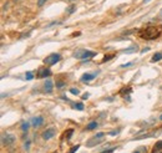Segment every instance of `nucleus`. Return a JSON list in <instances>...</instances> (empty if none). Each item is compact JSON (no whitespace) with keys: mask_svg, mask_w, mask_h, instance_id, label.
Segmentation results:
<instances>
[{"mask_svg":"<svg viewBox=\"0 0 162 153\" xmlns=\"http://www.w3.org/2000/svg\"><path fill=\"white\" fill-rule=\"evenodd\" d=\"M160 35H161V29L157 25H146L145 27L139 30V36L146 40H155L160 37Z\"/></svg>","mask_w":162,"mask_h":153,"instance_id":"1","label":"nucleus"},{"mask_svg":"<svg viewBox=\"0 0 162 153\" xmlns=\"http://www.w3.org/2000/svg\"><path fill=\"white\" fill-rule=\"evenodd\" d=\"M93 56H96V52L95 51H90V50H85V49H79V50H76L74 52V57L75 59H80V60L81 59H84V60L91 59Z\"/></svg>","mask_w":162,"mask_h":153,"instance_id":"2","label":"nucleus"},{"mask_svg":"<svg viewBox=\"0 0 162 153\" xmlns=\"http://www.w3.org/2000/svg\"><path fill=\"white\" fill-rule=\"evenodd\" d=\"M105 133L104 132H100V133H97L96 136H93L92 138H90V140L86 142V146L87 147H93V146H96V144H99V143H101L104 140H105Z\"/></svg>","mask_w":162,"mask_h":153,"instance_id":"3","label":"nucleus"},{"mask_svg":"<svg viewBox=\"0 0 162 153\" xmlns=\"http://www.w3.org/2000/svg\"><path fill=\"white\" fill-rule=\"evenodd\" d=\"M15 140H16L15 136L11 134V133H4L2 136V143H3V146H11V144H14Z\"/></svg>","mask_w":162,"mask_h":153,"instance_id":"4","label":"nucleus"},{"mask_svg":"<svg viewBox=\"0 0 162 153\" xmlns=\"http://www.w3.org/2000/svg\"><path fill=\"white\" fill-rule=\"evenodd\" d=\"M60 60H61L60 54H51V55H49V56H46V59L44 60V64L45 65H55Z\"/></svg>","mask_w":162,"mask_h":153,"instance_id":"5","label":"nucleus"},{"mask_svg":"<svg viewBox=\"0 0 162 153\" xmlns=\"http://www.w3.org/2000/svg\"><path fill=\"white\" fill-rule=\"evenodd\" d=\"M56 134V131L54 130V128H48V130H45L44 132H43V134H41V137L44 138L45 141H49V140H51V138Z\"/></svg>","mask_w":162,"mask_h":153,"instance_id":"6","label":"nucleus"},{"mask_svg":"<svg viewBox=\"0 0 162 153\" xmlns=\"http://www.w3.org/2000/svg\"><path fill=\"white\" fill-rule=\"evenodd\" d=\"M39 78H45V77H49L51 76V71L49 70V68L46 67H41V68H39V71H37V75H36Z\"/></svg>","mask_w":162,"mask_h":153,"instance_id":"7","label":"nucleus"},{"mask_svg":"<svg viewBox=\"0 0 162 153\" xmlns=\"http://www.w3.org/2000/svg\"><path fill=\"white\" fill-rule=\"evenodd\" d=\"M96 77V72H86L81 76V81L83 82H89V81H92L93 78Z\"/></svg>","mask_w":162,"mask_h":153,"instance_id":"8","label":"nucleus"},{"mask_svg":"<svg viewBox=\"0 0 162 153\" xmlns=\"http://www.w3.org/2000/svg\"><path fill=\"white\" fill-rule=\"evenodd\" d=\"M31 123H33V127L37 128V127H40V126H41V124L44 123V118H43L41 116H36V117H34V118L31 120Z\"/></svg>","mask_w":162,"mask_h":153,"instance_id":"9","label":"nucleus"},{"mask_svg":"<svg viewBox=\"0 0 162 153\" xmlns=\"http://www.w3.org/2000/svg\"><path fill=\"white\" fill-rule=\"evenodd\" d=\"M52 89H54V86H52V81H51V80H46L45 83H44V90H45L48 93H50V92L52 91Z\"/></svg>","mask_w":162,"mask_h":153,"instance_id":"10","label":"nucleus"},{"mask_svg":"<svg viewBox=\"0 0 162 153\" xmlns=\"http://www.w3.org/2000/svg\"><path fill=\"white\" fill-rule=\"evenodd\" d=\"M160 60H162V51L156 52V54L153 55V56H152V59H151L152 62H157V61H160Z\"/></svg>","mask_w":162,"mask_h":153,"instance_id":"11","label":"nucleus"},{"mask_svg":"<svg viewBox=\"0 0 162 153\" xmlns=\"http://www.w3.org/2000/svg\"><path fill=\"white\" fill-rule=\"evenodd\" d=\"M131 91H132V89H131L130 86H127V87H124V89L120 90V95H121V96H126V95L131 93Z\"/></svg>","mask_w":162,"mask_h":153,"instance_id":"12","label":"nucleus"},{"mask_svg":"<svg viewBox=\"0 0 162 153\" xmlns=\"http://www.w3.org/2000/svg\"><path fill=\"white\" fill-rule=\"evenodd\" d=\"M137 50H139V46H137V45H133V46H131V47H129V49H125L124 52H125V54H131V52H136Z\"/></svg>","mask_w":162,"mask_h":153,"instance_id":"13","label":"nucleus"},{"mask_svg":"<svg viewBox=\"0 0 162 153\" xmlns=\"http://www.w3.org/2000/svg\"><path fill=\"white\" fill-rule=\"evenodd\" d=\"M97 126H99V124H97V122H96V121H92V122H90V123L87 124L86 130H89V131H92V130H95Z\"/></svg>","mask_w":162,"mask_h":153,"instance_id":"14","label":"nucleus"},{"mask_svg":"<svg viewBox=\"0 0 162 153\" xmlns=\"http://www.w3.org/2000/svg\"><path fill=\"white\" fill-rule=\"evenodd\" d=\"M161 149H162V141H158V142L155 144V148L152 149V152L156 153V152H160Z\"/></svg>","mask_w":162,"mask_h":153,"instance_id":"15","label":"nucleus"},{"mask_svg":"<svg viewBox=\"0 0 162 153\" xmlns=\"http://www.w3.org/2000/svg\"><path fill=\"white\" fill-rule=\"evenodd\" d=\"M72 133H74V130H72V128H70V130H67V131H65V132H64V136H65L66 140H70Z\"/></svg>","mask_w":162,"mask_h":153,"instance_id":"16","label":"nucleus"},{"mask_svg":"<svg viewBox=\"0 0 162 153\" xmlns=\"http://www.w3.org/2000/svg\"><path fill=\"white\" fill-rule=\"evenodd\" d=\"M75 110H79V111H83L84 110V105L81 103V102H77V103H74V106H72Z\"/></svg>","mask_w":162,"mask_h":153,"instance_id":"17","label":"nucleus"},{"mask_svg":"<svg viewBox=\"0 0 162 153\" xmlns=\"http://www.w3.org/2000/svg\"><path fill=\"white\" fill-rule=\"evenodd\" d=\"M29 122H24L23 124H21V130L24 131V132H28V130H29Z\"/></svg>","mask_w":162,"mask_h":153,"instance_id":"18","label":"nucleus"},{"mask_svg":"<svg viewBox=\"0 0 162 153\" xmlns=\"http://www.w3.org/2000/svg\"><path fill=\"white\" fill-rule=\"evenodd\" d=\"M135 152L136 153H142V152H147V148H146V146H142V147H139V148H136L135 149Z\"/></svg>","mask_w":162,"mask_h":153,"instance_id":"19","label":"nucleus"},{"mask_svg":"<svg viewBox=\"0 0 162 153\" xmlns=\"http://www.w3.org/2000/svg\"><path fill=\"white\" fill-rule=\"evenodd\" d=\"M114 56H115L114 54H110V55H105V57L102 59V62H106V61H109V60L114 59Z\"/></svg>","mask_w":162,"mask_h":153,"instance_id":"20","label":"nucleus"},{"mask_svg":"<svg viewBox=\"0 0 162 153\" xmlns=\"http://www.w3.org/2000/svg\"><path fill=\"white\" fill-rule=\"evenodd\" d=\"M75 9H76V6H75V5H70L69 8L66 9V14H72V12L75 11Z\"/></svg>","mask_w":162,"mask_h":153,"instance_id":"21","label":"nucleus"},{"mask_svg":"<svg viewBox=\"0 0 162 153\" xmlns=\"http://www.w3.org/2000/svg\"><path fill=\"white\" fill-rule=\"evenodd\" d=\"M25 78H26V80H33V78H34V75H33V72H31V71L26 72V74H25Z\"/></svg>","mask_w":162,"mask_h":153,"instance_id":"22","label":"nucleus"},{"mask_svg":"<svg viewBox=\"0 0 162 153\" xmlns=\"http://www.w3.org/2000/svg\"><path fill=\"white\" fill-rule=\"evenodd\" d=\"M65 86V82L64 81H56V87L58 89H61V87H64Z\"/></svg>","mask_w":162,"mask_h":153,"instance_id":"23","label":"nucleus"},{"mask_svg":"<svg viewBox=\"0 0 162 153\" xmlns=\"http://www.w3.org/2000/svg\"><path fill=\"white\" fill-rule=\"evenodd\" d=\"M48 2V0H37V6L39 8H41V6H44V4Z\"/></svg>","mask_w":162,"mask_h":153,"instance_id":"24","label":"nucleus"},{"mask_svg":"<svg viewBox=\"0 0 162 153\" xmlns=\"http://www.w3.org/2000/svg\"><path fill=\"white\" fill-rule=\"evenodd\" d=\"M29 146H30V141H26V142L24 143V149L28 151V149H29Z\"/></svg>","mask_w":162,"mask_h":153,"instance_id":"25","label":"nucleus"},{"mask_svg":"<svg viewBox=\"0 0 162 153\" xmlns=\"http://www.w3.org/2000/svg\"><path fill=\"white\" fill-rule=\"evenodd\" d=\"M70 92H71L72 95H79V93H80V91H79L77 89H71V90H70Z\"/></svg>","mask_w":162,"mask_h":153,"instance_id":"26","label":"nucleus"},{"mask_svg":"<svg viewBox=\"0 0 162 153\" xmlns=\"http://www.w3.org/2000/svg\"><path fill=\"white\" fill-rule=\"evenodd\" d=\"M132 65H133V62H127V64H124V65H121V67L126 68V67H130V66H132Z\"/></svg>","mask_w":162,"mask_h":153,"instance_id":"27","label":"nucleus"},{"mask_svg":"<svg viewBox=\"0 0 162 153\" xmlns=\"http://www.w3.org/2000/svg\"><path fill=\"white\" fill-rule=\"evenodd\" d=\"M118 132H120V130H116V131H111L109 134L110 136H115V134H118Z\"/></svg>","mask_w":162,"mask_h":153,"instance_id":"28","label":"nucleus"},{"mask_svg":"<svg viewBox=\"0 0 162 153\" xmlns=\"http://www.w3.org/2000/svg\"><path fill=\"white\" fill-rule=\"evenodd\" d=\"M79 147H80V146H79V144H76V146H75V147H72V148H71V149H70V152H76V151H77V149H79Z\"/></svg>","mask_w":162,"mask_h":153,"instance_id":"29","label":"nucleus"},{"mask_svg":"<svg viewBox=\"0 0 162 153\" xmlns=\"http://www.w3.org/2000/svg\"><path fill=\"white\" fill-rule=\"evenodd\" d=\"M116 149V147H114V148H106V149H104V152H114Z\"/></svg>","mask_w":162,"mask_h":153,"instance_id":"30","label":"nucleus"},{"mask_svg":"<svg viewBox=\"0 0 162 153\" xmlns=\"http://www.w3.org/2000/svg\"><path fill=\"white\" fill-rule=\"evenodd\" d=\"M89 96H90V95L86 92V93H84V95L81 96V97H83V100H87V99H89Z\"/></svg>","mask_w":162,"mask_h":153,"instance_id":"31","label":"nucleus"},{"mask_svg":"<svg viewBox=\"0 0 162 153\" xmlns=\"http://www.w3.org/2000/svg\"><path fill=\"white\" fill-rule=\"evenodd\" d=\"M148 50H150V47H146V49H143V50H142L141 52H142V54H145V52H147Z\"/></svg>","mask_w":162,"mask_h":153,"instance_id":"32","label":"nucleus"},{"mask_svg":"<svg viewBox=\"0 0 162 153\" xmlns=\"http://www.w3.org/2000/svg\"><path fill=\"white\" fill-rule=\"evenodd\" d=\"M148 2H150V0H143V3L146 4V3H148Z\"/></svg>","mask_w":162,"mask_h":153,"instance_id":"33","label":"nucleus"},{"mask_svg":"<svg viewBox=\"0 0 162 153\" xmlns=\"http://www.w3.org/2000/svg\"><path fill=\"white\" fill-rule=\"evenodd\" d=\"M160 120H161V121H162V115H161V116H160Z\"/></svg>","mask_w":162,"mask_h":153,"instance_id":"34","label":"nucleus"},{"mask_svg":"<svg viewBox=\"0 0 162 153\" xmlns=\"http://www.w3.org/2000/svg\"><path fill=\"white\" fill-rule=\"evenodd\" d=\"M69 2H75V0H69Z\"/></svg>","mask_w":162,"mask_h":153,"instance_id":"35","label":"nucleus"}]
</instances>
